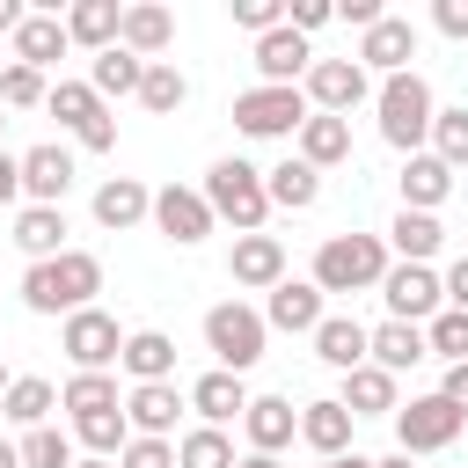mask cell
Returning <instances> with one entry per match:
<instances>
[{
  "label": "cell",
  "instance_id": "1",
  "mask_svg": "<svg viewBox=\"0 0 468 468\" xmlns=\"http://www.w3.org/2000/svg\"><path fill=\"white\" fill-rule=\"evenodd\" d=\"M95 292H102V256H88V249H58V256L22 271V307L29 314H58L66 322V314L95 307Z\"/></svg>",
  "mask_w": 468,
  "mask_h": 468
},
{
  "label": "cell",
  "instance_id": "2",
  "mask_svg": "<svg viewBox=\"0 0 468 468\" xmlns=\"http://www.w3.org/2000/svg\"><path fill=\"white\" fill-rule=\"evenodd\" d=\"M373 110H380V139L395 146V154H424V139H431V117H439V95H431V80L410 66V73H388L380 88H373Z\"/></svg>",
  "mask_w": 468,
  "mask_h": 468
},
{
  "label": "cell",
  "instance_id": "3",
  "mask_svg": "<svg viewBox=\"0 0 468 468\" xmlns=\"http://www.w3.org/2000/svg\"><path fill=\"white\" fill-rule=\"evenodd\" d=\"M205 205H212V219H227L234 234H263V219H271L263 168H256V161H241V154L212 161V168H205Z\"/></svg>",
  "mask_w": 468,
  "mask_h": 468
},
{
  "label": "cell",
  "instance_id": "4",
  "mask_svg": "<svg viewBox=\"0 0 468 468\" xmlns=\"http://www.w3.org/2000/svg\"><path fill=\"white\" fill-rule=\"evenodd\" d=\"M380 278H388V241H380V234H329V241L314 249V285H322V300H329V292H380Z\"/></svg>",
  "mask_w": 468,
  "mask_h": 468
},
{
  "label": "cell",
  "instance_id": "5",
  "mask_svg": "<svg viewBox=\"0 0 468 468\" xmlns=\"http://www.w3.org/2000/svg\"><path fill=\"white\" fill-rule=\"evenodd\" d=\"M263 314L256 307H241V300H219L212 314H205V351L219 358V373H249L256 358H263Z\"/></svg>",
  "mask_w": 468,
  "mask_h": 468
},
{
  "label": "cell",
  "instance_id": "6",
  "mask_svg": "<svg viewBox=\"0 0 468 468\" xmlns=\"http://www.w3.org/2000/svg\"><path fill=\"white\" fill-rule=\"evenodd\" d=\"M44 110L73 132V146H88V154H110V146H117V117H110V102H102L88 80H58V88L44 95Z\"/></svg>",
  "mask_w": 468,
  "mask_h": 468
},
{
  "label": "cell",
  "instance_id": "7",
  "mask_svg": "<svg viewBox=\"0 0 468 468\" xmlns=\"http://www.w3.org/2000/svg\"><path fill=\"white\" fill-rule=\"evenodd\" d=\"M307 117H314V110H307L300 88H263V80H256V88L234 95V124H241L249 139H292Z\"/></svg>",
  "mask_w": 468,
  "mask_h": 468
},
{
  "label": "cell",
  "instance_id": "8",
  "mask_svg": "<svg viewBox=\"0 0 468 468\" xmlns=\"http://www.w3.org/2000/svg\"><path fill=\"white\" fill-rule=\"evenodd\" d=\"M461 431H468V417H461L446 395H410V402L395 410V446H402V453H446Z\"/></svg>",
  "mask_w": 468,
  "mask_h": 468
},
{
  "label": "cell",
  "instance_id": "9",
  "mask_svg": "<svg viewBox=\"0 0 468 468\" xmlns=\"http://www.w3.org/2000/svg\"><path fill=\"white\" fill-rule=\"evenodd\" d=\"M58 351L73 358V373H110V366H117V351H124V329H117V314L80 307V314H66V322H58Z\"/></svg>",
  "mask_w": 468,
  "mask_h": 468
},
{
  "label": "cell",
  "instance_id": "10",
  "mask_svg": "<svg viewBox=\"0 0 468 468\" xmlns=\"http://www.w3.org/2000/svg\"><path fill=\"white\" fill-rule=\"evenodd\" d=\"M300 95H307V110H322V117H351V110L373 95V73H366L358 58H314L307 80H300Z\"/></svg>",
  "mask_w": 468,
  "mask_h": 468
},
{
  "label": "cell",
  "instance_id": "11",
  "mask_svg": "<svg viewBox=\"0 0 468 468\" xmlns=\"http://www.w3.org/2000/svg\"><path fill=\"white\" fill-rule=\"evenodd\" d=\"M146 219H154V227H161V241H176V249H197V241L219 227V219H212V205H205V190H190V183H161Z\"/></svg>",
  "mask_w": 468,
  "mask_h": 468
},
{
  "label": "cell",
  "instance_id": "12",
  "mask_svg": "<svg viewBox=\"0 0 468 468\" xmlns=\"http://www.w3.org/2000/svg\"><path fill=\"white\" fill-rule=\"evenodd\" d=\"M380 300H388V322H417V329L446 307V292H439V271H431V263H388Z\"/></svg>",
  "mask_w": 468,
  "mask_h": 468
},
{
  "label": "cell",
  "instance_id": "13",
  "mask_svg": "<svg viewBox=\"0 0 468 468\" xmlns=\"http://www.w3.org/2000/svg\"><path fill=\"white\" fill-rule=\"evenodd\" d=\"M322 314L329 307H322V285L314 278H278L271 300H263V329H285V336H314Z\"/></svg>",
  "mask_w": 468,
  "mask_h": 468
},
{
  "label": "cell",
  "instance_id": "14",
  "mask_svg": "<svg viewBox=\"0 0 468 468\" xmlns=\"http://www.w3.org/2000/svg\"><path fill=\"white\" fill-rule=\"evenodd\" d=\"M410 58H417V22L410 15H380L358 37V66L366 73H410Z\"/></svg>",
  "mask_w": 468,
  "mask_h": 468
},
{
  "label": "cell",
  "instance_id": "15",
  "mask_svg": "<svg viewBox=\"0 0 468 468\" xmlns=\"http://www.w3.org/2000/svg\"><path fill=\"white\" fill-rule=\"evenodd\" d=\"M307 66H314V44H307L300 29L278 22L271 37H256V73H263V88H300Z\"/></svg>",
  "mask_w": 468,
  "mask_h": 468
},
{
  "label": "cell",
  "instance_id": "16",
  "mask_svg": "<svg viewBox=\"0 0 468 468\" xmlns=\"http://www.w3.org/2000/svg\"><path fill=\"white\" fill-rule=\"evenodd\" d=\"M183 410H190V402H183L176 380H146V388L124 395V424H132V439H168Z\"/></svg>",
  "mask_w": 468,
  "mask_h": 468
},
{
  "label": "cell",
  "instance_id": "17",
  "mask_svg": "<svg viewBox=\"0 0 468 468\" xmlns=\"http://www.w3.org/2000/svg\"><path fill=\"white\" fill-rule=\"evenodd\" d=\"M227 278H234V285H249V292H271V285L285 278V241H278V234H234Z\"/></svg>",
  "mask_w": 468,
  "mask_h": 468
},
{
  "label": "cell",
  "instance_id": "18",
  "mask_svg": "<svg viewBox=\"0 0 468 468\" xmlns=\"http://www.w3.org/2000/svg\"><path fill=\"white\" fill-rule=\"evenodd\" d=\"M241 431H249V453H285V446L300 439V410H292L285 395H249Z\"/></svg>",
  "mask_w": 468,
  "mask_h": 468
},
{
  "label": "cell",
  "instance_id": "19",
  "mask_svg": "<svg viewBox=\"0 0 468 468\" xmlns=\"http://www.w3.org/2000/svg\"><path fill=\"white\" fill-rule=\"evenodd\" d=\"M66 190H73V154L66 146H29L22 154V197L29 205H66Z\"/></svg>",
  "mask_w": 468,
  "mask_h": 468
},
{
  "label": "cell",
  "instance_id": "20",
  "mask_svg": "<svg viewBox=\"0 0 468 468\" xmlns=\"http://www.w3.org/2000/svg\"><path fill=\"white\" fill-rule=\"evenodd\" d=\"M117 44H124L132 58H161V51L176 44V15H168L161 0H132L124 22H117Z\"/></svg>",
  "mask_w": 468,
  "mask_h": 468
},
{
  "label": "cell",
  "instance_id": "21",
  "mask_svg": "<svg viewBox=\"0 0 468 468\" xmlns=\"http://www.w3.org/2000/svg\"><path fill=\"white\" fill-rule=\"evenodd\" d=\"M117 366L132 373V388H146V380H176V336H168V329H124Z\"/></svg>",
  "mask_w": 468,
  "mask_h": 468
},
{
  "label": "cell",
  "instance_id": "22",
  "mask_svg": "<svg viewBox=\"0 0 468 468\" xmlns=\"http://www.w3.org/2000/svg\"><path fill=\"white\" fill-rule=\"evenodd\" d=\"M212 431H227V424H241V410H249V388H241V373H205V380H190V395H183Z\"/></svg>",
  "mask_w": 468,
  "mask_h": 468
},
{
  "label": "cell",
  "instance_id": "23",
  "mask_svg": "<svg viewBox=\"0 0 468 468\" xmlns=\"http://www.w3.org/2000/svg\"><path fill=\"white\" fill-rule=\"evenodd\" d=\"M292 146H300V161L322 176V168H336V161H351V117H307L300 132H292Z\"/></svg>",
  "mask_w": 468,
  "mask_h": 468
},
{
  "label": "cell",
  "instance_id": "24",
  "mask_svg": "<svg viewBox=\"0 0 468 468\" xmlns=\"http://www.w3.org/2000/svg\"><path fill=\"white\" fill-rule=\"evenodd\" d=\"M453 197V168L439 154H410L402 161V212H439Z\"/></svg>",
  "mask_w": 468,
  "mask_h": 468
},
{
  "label": "cell",
  "instance_id": "25",
  "mask_svg": "<svg viewBox=\"0 0 468 468\" xmlns=\"http://www.w3.org/2000/svg\"><path fill=\"white\" fill-rule=\"evenodd\" d=\"M146 212H154V190H146L139 176H110V183L95 190V227H110V234L139 227Z\"/></svg>",
  "mask_w": 468,
  "mask_h": 468
},
{
  "label": "cell",
  "instance_id": "26",
  "mask_svg": "<svg viewBox=\"0 0 468 468\" xmlns=\"http://www.w3.org/2000/svg\"><path fill=\"white\" fill-rule=\"evenodd\" d=\"M314 358H322L329 373L366 366V322H358V314H322V322H314Z\"/></svg>",
  "mask_w": 468,
  "mask_h": 468
},
{
  "label": "cell",
  "instance_id": "27",
  "mask_svg": "<svg viewBox=\"0 0 468 468\" xmlns=\"http://www.w3.org/2000/svg\"><path fill=\"white\" fill-rule=\"evenodd\" d=\"M417 358H431L417 322H380V329H366V366H380V373H410Z\"/></svg>",
  "mask_w": 468,
  "mask_h": 468
},
{
  "label": "cell",
  "instance_id": "28",
  "mask_svg": "<svg viewBox=\"0 0 468 468\" xmlns=\"http://www.w3.org/2000/svg\"><path fill=\"white\" fill-rule=\"evenodd\" d=\"M351 424H358V417H351V410H344L336 395H322V402H307V410H300V439H307V446H314L322 461L351 453Z\"/></svg>",
  "mask_w": 468,
  "mask_h": 468
},
{
  "label": "cell",
  "instance_id": "29",
  "mask_svg": "<svg viewBox=\"0 0 468 468\" xmlns=\"http://www.w3.org/2000/svg\"><path fill=\"white\" fill-rule=\"evenodd\" d=\"M263 197H271V212H307V205L322 197V176H314L300 154H285L278 168H263Z\"/></svg>",
  "mask_w": 468,
  "mask_h": 468
},
{
  "label": "cell",
  "instance_id": "30",
  "mask_svg": "<svg viewBox=\"0 0 468 468\" xmlns=\"http://www.w3.org/2000/svg\"><path fill=\"white\" fill-rule=\"evenodd\" d=\"M15 249H22L29 263L58 256V249H66V205H22V212H15Z\"/></svg>",
  "mask_w": 468,
  "mask_h": 468
},
{
  "label": "cell",
  "instance_id": "31",
  "mask_svg": "<svg viewBox=\"0 0 468 468\" xmlns=\"http://www.w3.org/2000/svg\"><path fill=\"white\" fill-rule=\"evenodd\" d=\"M58 22H66V44L110 51V44H117V22H124V7H117V0H73Z\"/></svg>",
  "mask_w": 468,
  "mask_h": 468
},
{
  "label": "cell",
  "instance_id": "32",
  "mask_svg": "<svg viewBox=\"0 0 468 468\" xmlns=\"http://www.w3.org/2000/svg\"><path fill=\"white\" fill-rule=\"evenodd\" d=\"M336 402H344L351 417H395V410H402V402H395V373H380V366H351Z\"/></svg>",
  "mask_w": 468,
  "mask_h": 468
},
{
  "label": "cell",
  "instance_id": "33",
  "mask_svg": "<svg viewBox=\"0 0 468 468\" xmlns=\"http://www.w3.org/2000/svg\"><path fill=\"white\" fill-rule=\"evenodd\" d=\"M388 249H395L402 263H431V256L446 249V227H439V212H395V227H388Z\"/></svg>",
  "mask_w": 468,
  "mask_h": 468
},
{
  "label": "cell",
  "instance_id": "34",
  "mask_svg": "<svg viewBox=\"0 0 468 468\" xmlns=\"http://www.w3.org/2000/svg\"><path fill=\"white\" fill-rule=\"evenodd\" d=\"M58 51H66V22L58 15H22V29H15V66H58Z\"/></svg>",
  "mask_w": 468,
  "mask_h": 468
},
{
  "label": "cell",
  "instance_id": "35",
  "mask_svg": "<svg viewBox=\"0 0 468 468\" xmlns=\"http://www.w3.org/2000/svg\"><path fill=\"white\" fill-rule=\"evenodd\" d=\"M51 410H58V388H51V380H37V373L7 380V395H0V417H7V424H22V431H37Z\"/></svg>",
  "mask_w": 468,
  "mask_h": 468
},
{
  "label": "cell",
  "instance_id": "36",
  "mask_svg": "<svg viewBox=\"0 0 468 468\" xmlns=\"http://www.w3.org/2000/svg\"><path fill=\"white\" fill-rule=\"evenodd\" d=\"M139 80H146V58H132L124 44H110V51H95V66H88V88L110 102V95H139Z\"/></svg>",
  "mask_w": 468,
  "mask_h": 468
},
{
  "label": "cell",
  "instance_id": "37",
  "mask_svg": "<svg viewBox=\"0 0 468 468\" xmlns=\"http://www.w3.org/2000/svg\"><path fill=\"white\" fill-rule=\"evenodd\" d=\"M139 102H146L154 117H176V110L190 102V80L176 73V58H146V80H139Z\"/></svg>",
  "mask_w": 468,
  "mask_h": 468
},
{
  "label": "cell",
  "instance_id": "38",
  "mask_svg": "<svg viewBox=\"0 0 468 468\" xmlns=\"http://www.w3.org/2000/svg\"><path fill=\"white\" fill-rule=\"evenodd\" d=\"M58 410H73V417H95V410H124V395H117V373H73V380L58 388Z\"/></svg>",
  "mask_w": 468,
  "mask_h": 468
},
{
  "label": "cell",
  "instance_id": "39",
  "mask_svg": "<svg viewBox=\"0 0 468 468\" xmlns=\"http://www.w3.org/2000/svg\"><path fill=\"white\" fill-rule=\"evenodd\" d=\"M73 439L88 446V461H117L132 424H124V410H95V417H73Z\"/></svg>",
  "mask_w": 468,
  "mask_h": 468
},
{
  "label": "cell",
  "instance_id": "40",
  "mask_svg": "<svg viewBox=\"0 0 468 468\" xmlns=\"http://www.w3.org/2000/svg\"><path fill=\"white\" fill-rule=\"evenodd\" d=\"M241 453H234V439L227 431H212V424H197V431H183L176 439V468H234Z\"/></svg>",
  "mask_w": 468,
  "mask_h": 468
},
{
  "label": "cell",
  "instance_id": "41",
  "mask_svg": "<svg viewBox=\"0 0 468 468\" xmlns=\"http://www.w3.org/2000/svg\"><path fill=\"white\" fill-rule=\"evenodd\" d=\"M424 351L446 358V366H468V314H461V307H439V314L424 322Z\"/></svg>",
  "mask_w": 468,
  "mask_h": 468
},
{
  "label": "cell",
  "instance_id": "42",
  "mask_svg": "<svg viewBox=\"0 0 468 468\" xmlns=\"http://www.w3.org/2000/svg\"><path fill=\"white\" fill-rule=\"evenodd\" d=\"M22 468H73V431H58V424H37V431H22Z\"/></svg>",
  "mask_w": 468,
  "mask_h": 468
},
{
  "label": "cell",
  "instance_id": "43",
  "mask_svg": "<svg viewBox=\"0 0 468 468\" xmlns=\"http://www.w3.org/2000/svg\"><path fill=\"white\" fill-rule=\"evenodd\" d=\"M431 154L446 168H468V110H439L431 117Z\"/></svg>",
  "mask_w": 468,
  "mask_h": 468
},
{
  "label": "cell",
  "instance_id": "44",
  "mask_svg": "<svg viewBox=\"0 0 468 468\" xmlns=\"http://www.w3.org/2000/svg\"><path fill=\"white\" fill-rule=\"evenodd\" d=\"M44 95H51V80H44L37 66H7V73H0V110H37Z\"/></svg>",
  "mask_w": 468,
  "mask_h": 468
},
{
  "label": "cell",
  "instance_id": "45",
  "mask_svg": "<svg viewBox=\"0 0 468 468\" xmlns=\"http://www.w3.org/2000/svg\"><path fill=\"white\" fill-rule=\"evenodd\" d=\"M117 468H176V439H124Z\"/></svg>",
  "mask_w": 468,
  "mask_h": 468
},
{
  "label": "cell",
  "instance_id": "46",
  "mask_svg": "<svg viewBox=\"0 0 468 468\" xmlns=\"http://www.w3.org/2000/svg\"><path fill=\"white\" fill-rule=\"evenodd\" d=\"M234 22H241L249 37H271V29L285 22V0H234Z\"/></svg>",
  "mask_w": 468,
  "mask_h": 468
},
{
  "label": "cell",
  "instance_id": "47",
  "mask_svg": "<svg viewBox=\"0 0 468 468\" xmlns=\"http://www.w3.org/2000/svg\"><path fill=\"white\" fill-rule=\"evenodd\" d=\"M431 29L453 37V44H468V0H431Z\"/></svg>",
  "mask_w": 468,
  "mask_h": 468
},
{
  "label": "cell",
  "instance_id": "48",
  "mask_svg": "<svg viewBox=\"0 0 468 468\" xmlns=\"http://www.w3.org/2000/svg\"><path fill=\"white\" fill-rule=\"evenodd\" d=\"M329 15H336L329 0H292V7H285V29H300V37H314V29L329 22Z\"/></svg>",
  "mask_w": 468,
  "mask_h": 468
},
{
  "label": "cell",
  "instance_id": "49",
  "mask_svg": "<svg viewBox=\"0 0 468 468\" xmlns=\"http://www.w3.org/2000/svg\"><path fill=\"white\" fill-rule=\"evenodd\" d=\"M336 15H344V22H351V29H358V37H366V29H373V22H380V15H388V7H380V0H344V7H336Z\"/></svg>",
  "mask_w": 468,
  "mask_h": 468
},
{
  "label": "cell",
  "instance_id": "50",
  "mask_svg": "<svg viewBox=\"0 0 468 468\" xmlns=\"http://www.w3.org/2000/svg\"><path fill=\"white\" fill-rule=\"evenodd\" d=\"M439 292H446V307H461V314H468V256H461V263L439 278Z\"/></svg>",
  "mask_w": 468,
  "mask_h": 468
},
{
  "label": "cell",
  "instance_id": "51",
  "mask_svg": "<svg viewBox=\"0 0 468 468\" xmlns=\"http://www.w3.org/2000/svg\"><path fill=\"white\" fill-rule=\"evenodd\" d=\"M15 197H22V154L0 146V205H15Z\"/></svg>",
  "mask_w": 468,
  "mask_h": 468
},
{
  "label": "cell",
  "instance_id": "52",
  "mask_svg": "<svg viewBox=\"0 0 468 468\" xmlns=\"http://www.w3.org/2000/svg\"><path fill=\"white\" fill-rule=\"evenodd\" d=\"M439 395H446V402H453V410L468 417V366H446V380H439Z\"/></svg>",
  "mask_w": 468,
  "mask_h": 468
},
{
  "label": "cell",
  "instance_id": "53",
  "mask_svg": "<svg viewBox=\"0 0 468 468\" xmlns=\"http://www.w3.org/2000/svg\"><path fill=\"white\" fill-rule=\"evenodd\" d=\"M22 29V0H0V37H15Z\"/></svg>",
  "mask_w": 468,
  "mask_h": 468
},
{
  "label": "cell",
  "instance_id": "54",
  "mask_svg": "<svg viewBox=\"0 0 468 468\" xmlns=\"http://www.w3.org/2000/svg\"><path fill=\"white\" fill-rule=\"evenodd\" d=\"M234 468H278V453H241Z\"/></svg>",
  "mask_w": 468,
  "mask_h": 468
},
{
  "label": "cell",
  "instance_id": "55",
  "mask_svg": "<svg viewBox=\"0 0 468 468\" xmlns=\"http://www.w3.org/2000/svg\"><path fill=\"white\" fill-rule=\"evenodd\" d=\"M322 468H373L366 453H336V461H322Z\"/></svg>",
  "mask_w": 468,
  "mask_h": 468
},
{
  "label": "cell",
  "instance_id": "56",
  "mask_svg": "<svg viewBox=\"0 0 468 468\" xmlns=\"http://www.w3.org/2000/svg\"><path fill=\"white\" fill-rule=\"evenodd\" d=\"M0 468H22V453H15V439H0Z\"/></svg>",
  "mask_w": 468,
  "mask_h": 468
},
{
  "label": "cell",
  "instance_id": "57",
  "mask_svg": "<svg viewBox=\"0 0 468 468\" xmlns=\"http://www.w3.org/2000/svg\"><path fill=\"white\" fill-rule=\"evenodd\" d=\"M373 468H410V453H388V461H373Z\"/></svg>",
  "mask_w": 468,
  "mask_h": 468
},
{
  "label": "cell",
  "instance_id": "58",
  "mask_svg": "<svg viewBox=\"0 0 468 468\" xmlns=\"http://www.w3.org/2000/svg\"><path fill=\"white\" fill-rule=\"evenodd\" d=\"M73 468H117V461H73Z\"/></svg>",
  "mask_w": 468,
  "mask_h": 468
},
{
  "label": "cell",
  "instance_id": "59",
  "mask_svg": "<svg viewBox=\"0 0 468 468\" xmlns=\"http://www.w3.org/2000/svg\"><path fill=\"white\" fill-rule=\"evenodd\" d=\"M7 380H15V373H7V366H0V395H7Z\"/></svg>",
  "mask_w": 468,
  "mask_h": 468
},
{
  "label": "cell",
  "instance_id": "60",
  "mask_svg": "<svg viewBox=\"0 0 468 468\" xmlns=\"http://www.w3.org/2000/svg\"><path fill=\"white\" fill-rule=\"evenodd\" d=\"M0 132H7V110H0Z\"/></svg>",
  "mask_w": 468,
  "mask_h": 468
}]
</instances>
